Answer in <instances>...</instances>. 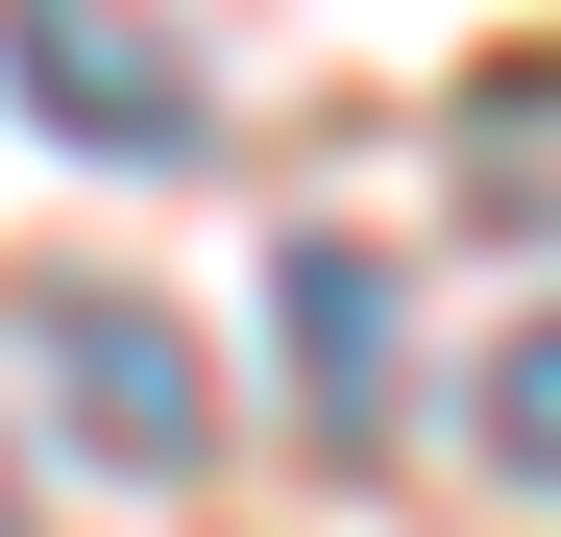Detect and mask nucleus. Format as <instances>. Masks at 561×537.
<instances>
[{
    "instance_id": "3",
    "label": "nucleus",
    "mask_w": 561,
    "mask_h": 537,
    "mask_svg": "<svg viewBox=\"0 0 561 537\" xmlns=\"http://www.w3.org/2000/svg\"><path fill=\"white\" fill-rule=\"evenodd\" d=\"M268 318H294V391H318V439L366 465V439L415 415V367H391V268H366V244H294V268H268Z\"/></svg>"
},
{
    "instance_id": "2",
    "label": "nucleus",
    "mask_w": 561,
    "mask_h": 537,
    "mask_svg": "<svg viewBox=\"0 0 561 537\" xmlns=\"http://www.w3.org/2000/svg\"><path fill=\"white\" fill-rule=\"evenodd\" d=\"M0 73L99 147V171H196V49L147 0H0Z\"/></svg>"
},
{
    "instance_id": "4",
    "label": "nucleus",
    "mask_w": 561,
    "mask_h": 537,
    "mask_svg": "<svg viewBox=\"0 0 561 537\" xmlns=\"http://www.w3.org/2000/svg\"><path fill=\"white\" fill-rule=\"evenodd\" d=\"M463 147H489V171H463V196H489V220H537V196H561V73H513V99L463 123Z\"/></svg>"
},
{
    "instance_id": "6",
    "label": "nucleus",
    "mask_w": 561,
    "mask_h": 537,
    "mask_svg": "<svg viewBox=\"0 0 561 537\" xmlns=\"http://www.w3.org/2000/svg\"><path fill=\"white\" fill-rule=\"evenodd\" d=\"M0 537H25V513H0Z\"/></svg>"
},
{
    "instance_id": "5",
    "label": "nucleus",
    "mask_w": 561,
    "mask_h": 537,
    "mask_svg": "<svg viewBox=\"0 0 561 537\" xmlns=\"http://www.w3.org/2000/svg\"><path fill=\"white\" fill-rule=\"evenodd\" d=\"M489 465H513V489H561V318H537V342H489Z\"/></svg>"
},
{
    "instance_id": "1",
    "label": "nucleus",
    "mask_w": 561,
    "mask_h": 537,
    "mask_svg": "<svg viewBox=\"0 0 561 537\" xmlns=\"http://www.w3.org/2000/svg\"><path fill=\"white\" fill-rule=\"evenodd\" d=\"M25 342H49V439L73 465H123V489H196L220 465V391H196V342H171L147 294H49Z\"/></svg>"
}]
</instances>
